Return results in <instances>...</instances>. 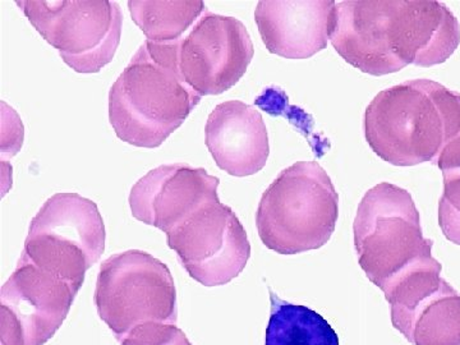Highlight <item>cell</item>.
<instances>
[{
    "instance_id": "7",
    "label": "cell",
    "mask_w": 460,
    "mask_h": 345,
    "mask_svg": "<svg viewBox=\"0 0 460 345\" xmlns=\"http://www.w3.org/2000/svg\"><path fill=\"white\" fill-rule=\"evenodd\" d=\"M95 305L118 341L138 326L175 325L178 320L177 289L168 266L140 250L117 253L102 263Z\"/></svg>"
},
{
    "instance_id": "1",
    "label": "cell",
    "mask_w": 460,
    "mask_h": 345,
    "mask_svg": "<svg viewBox=\"0 0 460 345\" xmlns=\"http://www.w3.org/2000/svg\"><path fill=\"white\" fill-rule=\"evenodd\" d=\"M335 51L363 74H396L410 65H443L460 44V23L438 0H343Z\"/></svg>"
},
{
    "instance_id": "3",
    "label": "cell",
    "mask_w": 460,
    "mask_h": 345,
    "mask_svg": "<svg viewBox=\"0 0 460 345\" xmlns=\"http://www.w3.org/2000/svg\"><path fill=\"white\" fill-rule=\"evenodd\" d=\"M178 42L145 41L109 93V122L119 140L155 148L184 123L199 96L178 68Z\"/></svg>"
},
{
    "instance_id": "16",
    "label": "cell",
    "mask_w": 460,
    "mask_h": 345,
    "mask_svg": "<svg viewBox=\"0 0 460 345\" xmlns=\"http://www.w3.org/2000/svg\"><path fill=\"white\" fill-rule=\"evenodd\" d=\"M270 301L265 345H339L337 332L316 311L283 301L271 289Z\"/></svg>"
},
{
    "instance_id": "2",
    "label": "cell",
    "mask_w": 460,
    "mask_h": 345,
    "mask_svg": "<svg viewBox=\"0 0 460 345\" xmlns=\"http://www.w3.org/2000/svg\"><path fill=\"white\" fill-rule=\"evenodd\" d=\"M366 141L395 166H438L460 147V93L432 80L383 90L365 113Z\"/></svg>"
},
{
    "instance_id": "12",
    "label": "cell",
    "mask_w": 460,
    "mask_h": 345,
    "mask_svg": "<svg viewBox=\"0 0 460 345\" xmlns=\"http://www.w3.org/2000/svg\"><path fill=\"white\" fill-rule=\"evenodd\" d=\"M441 270L413 275L386 298L393 326L413 345H460V295Z\"/></svg>"
},
{
    "instance_id": "14",
    "label": "cell",
    "mask_w": 460,
    "mask_h": 345,
    "mask_svg": "<svg viewBox=\"0 0 460 345\" xmlns=\"http://www.w3.org/2000/svg\"><path fill=\"white\" fill-rule=\"evenodd\" d=\"M256 25L266 49L287 59H308L326 49L338 21L334 0H261Z\"/></svg>"
},
{
    "instance_id": "19",
    "label": "cell",
    "mask_w": 460,
    "mask_h": 345,
    "mask_svg": "<svg viewBox=\"0 0 460 345\" xmlns=\"http://www.w3.org/2000/svg\"><path fill=\"white\" fill-rule=\"evenodd\" d=\"M120 345H192L180 328L171 323H146L131 332Z\"/></svg>"
},
{
    "instance_id": "5",
    "label": "cell",
    "mask_w": 460,
    "mask_h": 345,
    "mask_svg": "<svg viewBox=\"0 0 460 345\" xmlns=\"http://www.w3.org/2000/svg\"><path fill=\"white\" fill-rule=\"evenodd\" d=\"M339 196L316 162H298L280 172L263 192L256 213L262 243L280 255L319 250L332 238Z\"/></svg>"
},
{
    "instance_id": "15",
    "label": "cell",
    "mask_w": 460,
    "mask_h": 345,
    "mask_svg": "<svg viewBox=\"0 0 460 345\" xmlns=\"http://www.w3.org/2000/svg\"><path fill=\"white\" fill-rule=\"evenodd\" d=\"M205 144L217 165L233 177L256 174L270 155L261 113L238 100L222 102L211 111L205 127Z\"/></svg>"
},
{
    "instance_id": "6",
    "label": "cell",
    "mask_w": 460,
    "mask_h": 345,
    "mask_svg": "<svg viewBox=\"0 0 460 345\" xmlns=\"http://www.w3.org/2000/svg\"><path fill=\"white\" fill-rule=\"evenodd\" d=\"M98 205L78 193L51 196L30 224L21 259L68 281L80 292L87 270L105 250Z\"/></svg>"
},
{
    "instance_id": "13",
    "label": "cell",
    "mask_w": 460,
    "mask_h": 345,
    "mask_svg": "<svg viewBox=\"0 0 460 345\" xmlns=\"http://www.w3.org/2000/svg\"><path fill=\"white\" fill-rule=\"evenodd\" d=\"M219 178L186 163L157 166L132 187V217L168 234L199 206L219 199Z\"/></svg>"
},
{
    "instance_id": "10",
    "label": "cell",
    "mask_w": 460,
    "mask_h": 345,
    "mask_svg": "<svg viewBox=\"0 0 460 345\" xmlns=\"http://www.w3.org/2000/svg\"><path fill=\"white\" fill-rule=\"evenodd\" d=\"M78 290L25 259L0 290L2 345H44L68 316Z\"/></svg>"
},
{
    "instance_id": "17",
    "label": "cell",
    "mask_w": 460,
    "mask_h": 345,
    "mask_svg": "<svg viewBox=\"0 0 460 345\" xmlns=\"http://www.w3.org/2000/svg\"><path fill=\"white\" fill-rule=\"evenodd\" d=\"M128 9L148 41L168 44L183 39V33L204 14L206 5L201 0H131Z\"/></svg>"
},
{
    "instance_id": "11",
    "label": "cell",
    "mask_w": 460,
    "mask_h": 345,
    "mask_svg": "<svg viewBox=\"0 0 460 345\" xmlns=\"http://www.w3.org/2000/svg\"><path fill=\"white\" fill-rule=\"evenodd\" d=\"M255 56L246 26L234 17L208 9L178 42V68L199 96L220 95L246 75Z\"/></svg>"
},
{
    "instance_id": "4",
    "label": "cell",
    "mask_w": 460,
    "mask_h": 345,
    "mask_svg": "<svg viewBox=\"0 0 460 345\" xmlns=\"http://www.w3.org/2000/svg\"><path fill=\"white\" fill-rule=\"evenodd\" d=\"M359 266L385 298L411 275L440 263L423 237L420 217L407 190L377 184L359 202L353 224Z\"/></svg>"
},
{
    "instance_id": "9",
    "label": "cell",
    "mask_w": 460,
    "mask_h": 345,
    "mask_svg": "<svg viewBox=\"0 0 460 345\" xmlns=\"http://www.w3.org/2000/svg\"><path fill=\"white\" fill-rule=\"evenodd\" d=\"M166 239L190 277L205 287L230 283L246 269L251 257L246 230L219 199L199 206Z\"/></svg>"
},
{
    "instance_id": "18",
    "label": "cell",
    "mask_w": 460,
    "mask_h": 345,
    "mask_svg": "<svg viewBox=\"0 0 460 345\" xmlns=\"http://www.w3.org/2000/svg\"><path fill=\"white\" fill-rule=\"evenodd\" d=\"M444 192L438 202V226L447 241L460 246V165L445 169Z\"/></svg>"
},
{
    "instance_id": "8",
    "label": "cell",
    "mask_w": 460,
    "mask_h": 345,
    "mask_svg": "<svg viewBox=\"0 0 460 345\" xmlns=\"http://www.w3.org/2000/svg\"><path fill=\"white\" fill-rule=\"evenodd\" d=\"M48 44L77 74H98L113 60L123 13L111 0H17Z\"/></svg>"
}]
</instances>
